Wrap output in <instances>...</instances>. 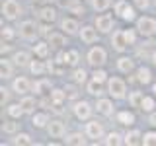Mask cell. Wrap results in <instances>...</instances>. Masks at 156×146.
<instances>
[{"instance_id": "cell-7", "label": "cell", "mask_w": 156, "mask_h": 146, "mask_svg": "<svg viewBox=\"0 0 156 146\" xmlns=\"http://www.w3.org/2000/svg\"><path fill=\"white\" fill-rule=\"evenodd\" d=\"M2 14H4L8 19L18 18V14H20V4L16 2V0H6V2L2 4Z\"/></svg>"}, {"instance_id": "cell-48", "label": "cell", "mask_w": 156, "mask_h": 146, "mask_svg": "<svg viewBox=\"0 0 156 146\" xmlns=\"http://www.w3.org/2000/svg\"><path fill=\"white\" fill-rule=\"evenodd\" d=\"M150 125H154V127H156V113L150 115Z\"/></svg>"}, {"instance_id": "cell-25", "label": "cell", "mask_w": 156, "mask_h": 146, "mask_svg": "<svg viewBox=\"0 0 156 146\" xmlns=\"http://www.w3.org/2000/svg\"><path fill=\"white\" fill-rule=\"evenodd\" d=\"M33 90H35V94H45L47 90H51V82L49 80H39L33 84Z\"/></svg>"}, {"instance_id": "cell-43", "label": "cell", "mask_w": 156, "mask_h": 146, "mask_svg": "<svg viewBox=\"0 0 156 146\" xmlns=\"http://www.w3.org/2000/svg\"><path fill=\"white\" fill-rule=\"evenodd\" d=\"M92 78H94L96 82H100V84H101V82H105V80H107V74H105L104 70H98V68H96L94 74H92Z\"/></svg>"}, {"instance_id": "cell-15", "label": "cell", "mask_w": 156, "mask_h": 146, "mask_svg": "<svg viewBox=\"0 0 156 146\" xmlns=\"http://www.w3.org/2000/svg\"><path fill=\"white\" fill-rule=\"evenodd\" d=\"M96 109H98V113H101V115H111L113 113V105H111L109 99H98Z\"/></svg>"}, {"instance_id": "cell-27", "label": "cell", "mask_w": 156, "mask_h": 146, "mask_svg": "<svg viewBox=\"0 0 156 146\" xmlns=\"http://www.w3.org/2000/svg\"><path fill=\"white\" fill-rule=\"evenodd\" d=\"M117 121H119L121 125H131L135 121V115L129 113V111H121V113L117 115Z\"/></svg>"}, {"instance_id": "cell-29", "label": "cell", "mask_w": 156, "mask_h": 146, "mask_svg": "<svg viewBox=\"0 0 156 146\" xmlns=\"http://www.w3.org/2000/svg\"><path fill=\"white\" fill-rule=\"evenodd\" d=\"M121 142H125L123 138H121V134L119 133H109L107 134V138H105V144H113V146H117V144H121Z\"/></svg>"}, {"instance_id": "cell-31", "label": "cell", "mask_w": 156, "mask_h": 146, "mask_svg": "<svg viewBox=\"0 0 156 146\" xmlns=\"http://www.w3.org/2000/svg\"><path fill=\"white\" fill-rule=\"evenodd\" d=\"M20 103H22V107H23V111H26V113H31L33 107H35V99H33V97H23Z\"/></svg>"}, {"instance_id": "cell-42", "label": "cell", "mask_w": 156, "mask_h": 146, "mask_svg": "<svg viewBox=\"0 0 156 146\" xmlns=\"http://www.w3.org/2000/svg\"><path fill=\"white\" fill-rule=\"evenodd\" d=\"M14 142H16V144H31V136L26 134V133H22V134H18L16 138H14Z\"/></svg>"}, {"instance_id": "cell-5", "label": "cell", "mask_w": 156, "mask_h": 146, "mask_svg": "<svg viewBox=\"0 0 156 146\" xmlns=\"http://www.w3.org/2000/svg\"><path fill=\"white\" fill-rule=\"evenodd\" d=\"M125 92H127V86L121 78H111L109 80V94L113 97H125Z\"/></svg>"}, {"instance_id": "cell-24", "label": "cell", "mask_w": 156, "mask_h": 146, "mask_svg": "<svg viewBox=\"0 0 156 146\" xmlns=\"http://www.w3.org/2000/svg\"><path fill=\"white\" fill-rule=\"evenodd\" d=\"M68 10H70L72 14H76V16H82V14H84V6H82L80 0H70V2H68Z\"/></svg>"}, {"instance_id": "cell-20", "label": "cell", "mask_w": 156, "mask_h": 146, "mask_svg": "<svg viewBox=\"0 0 156 146\" xmlns=\"http://www.w3.org/2000/svg\"><path fill=\"white\" fill-rule=\"evenodd\" d=\"M140 142H143V136H140L139 130H131V133H127L125 144H140Z\"/></svg>"}, {"instance_id": "cell-12", "label": "cell", "mask_w": 156, "mask_h": 146, "mask_svg": "<svg viewBox=\"0 0 156 146\" xmlns=\"http://www.w3.org/2000/svg\"><path fill=\"white\" fill-rule=\"evenodd\" d=\"M58 62H62V64H68V66H76V62H78V53H76V51L61 53V55H58Z\"/></svg>"}, {"instance_id": "cell-39", "label": "cell", "mask_w": 156, "mask_h": 146, "mask_svg": "<svg viewBox=\"0 0 156 146\" xmlns=\"http://www.w3.org/2000/svg\"><path fill=\"white\" fill-rule=\"evenodd\" d=\"M18 129H20V123H14V121H8V123L2 125V130H4V133H16Z\"/></svg>"}, {"instance_id": "cell-17", "label": "cell", "mask_w": 156, "mask_h": 146, "mask_svg": "<svg viewBox=\"0 0 156 146\" xmlns=\"http://www.w3.org/2000/svg\"><path fill=\"white\" fill-rule=\"evenodd\" d=\"M39 18L43 19V22H47V23H53L57 19V12L53 8H49V6H45L41 10V12H39Z\"/></svg>"}, {"instance_id": "cell-49", "label": "cell", "mask_w": 156, "mask_h": 146, "mask_svg": "<svg viewBox=\"0 0 156 146\" xmlns=\"http://www.w3.org/2000/svg\"><path fill=\"white\" fill-rule=\"evenodd\" d=\"M35 4H47V0H33Z\"/></svg>"}, {"instance_id": "cell-32", "label": "cell", "mask_w": 156, "mask_h": 146, "mask_svg": "<svg viewBox=\"0 0 156 146\" xmlns=\"http://www.w3.org/2000/svg\"><path fill=\"white\" fill-rule=\"evenodd\" d=\"M33 125H35V127H45V125H49V117L45 113L33 115Z\"/></svg>"}, {"instance_id": "cell-1", "label": "cell", "mask_w": 156, "mask_h": 146, "mask_svg": "<svg viewBox=\"0 0 156 146\" xmlns=\"http://www.w3.org/2000/svg\"><path fill=\"white\" fill-rule=\"evenodd\" d=\"M107 61V55H105V51L101 47H94V49H90V53H88V62H90L92 66H101L104 62Z\"/></svg>"}, {"instance_id": "cell-46", "label": "cell", "mask_w": 156, "mask_h": 146, "mask_svg": "<svg viewBox=\"0 0 156 146\" xmlns=\"http://www.w3.org/2000/svg\"><path fill=\"white\" fill-rule=\"evenodd\" d=\"M135 4H136V8H140V10L148 8V0H135Z\"/></svg>"}, {"instance_id": "cell-18", "label": "cell", "mask_w": 156, "mask_h": 146, "mask_svg": "<svg viewBox=\"0 0 156 146\" xmlns=\"http://www.w3.org/2000/svg\"><path fill=\"white\" fill-rule=\"evenodd\" d=\"M117 68H119L121 72H131L135 68V62L131 61L129 57H121L119 61H117Z\"/></svg>"}, {"instance_id": "cell-40", "label": "cell", "mask_w": 156, "mask_h": 146, "mask_svg": "<svg viewBox=\"0 0 156 146\" xmlns=\"http://www.w3.org/2000/svg\"><path fill=\"white\" fill-rule=\"evenodd\" d=\"M74 80L78 82V84H84L86 82V78H88V74H86V70H82V68H78V70H74Z\"/></svg>"}, {"instance_id": "cell-10", "label": "cell", "mask_w": 156, "mask_h": 146, "mask_svg": "<svg viewBox=\"0 0 156 146\" xmlns=\"http://www.w3.org/2000/svg\"><path fill=\"white\" fill-rule=\"evenodd\" d=\"M111 45H113L117 51H125V47L129 45L125 31H115V33H113V37H111Z\"/></svg>"}, {"instance_id": "cell-33", "label": "cell", "mask_w": 156, "mask_h": 146, "mask_svg": "<svg viewBox=\"0 0 156 146\" xmlns=\"http://www.w3.org/2000/svg\"><path fill=\"white\" fill-rule=\"evenodd\" d=\"M29 68H31V72H33L35 76H41L43 72H45V66H43L41 61H33L31 64H29Z\"/></svg>"}, {"instance_id": "cell-9", "label": "cell", "mask_w": 156, "mask_h": 146, "mask_svg": "<svg viewBox=\"0 0 156 146\" xmlns=\"http://www.w3.org/2000/svg\"><path fill=\"white\" fill-rule=\"evenodd\" d=\"M101 134H104V127H101V123L90 121V123L86 125V136L88 138H101Z\"/></svg>"}, {"instance_id": "cell-4", "label": "cell", "mask_w": 156, "mask_h": 146, "mask_svg": "<svg viewBox=\"0 0 156 146\" xmlns=\"http://www.w3.org/2000/svg\"><path fill=\"white\" fill-rule=\"evenodd\" d=\"M115 14H119L123 19L127 22H131V19H135V10L129 6V2H125V0H119V2L115 4Z\"/></svg>"}, {"instance_id": "cell-6", "label": "cell", "mask_w": 156, "mask_h": 146, "mask_svg": "<svg viewBox=\"0 0 156 146\" xmlns=\"http://www.w3.org/2000/svg\"><path fill=\"white\" fill-rule=\"evenodd\" d=\"M111 27H113V18H111L109 14H104V16L96 18V29L98 31L107 33V31H111Z\"/></svg>"}, {"instance_id": "cell-8", "label": "cell", "mask_w": 156, "mask_h": 146, "mask_svg": "<svg viewBox=\"0 0 156 146\" xmlns=\"http://www.w3.org/2000/svg\"><path fill=\"white\" fill-rule=\"evenodd\" d=\"M72 111H74V115L78 117V119H88V117L92 115V107H90V103L88 101H78V103L72 107Z\"/></svg>"}, {"instance_id": "cell-36", "label": "cell", "mask_w": 156, "mask_h": 146, "mask_svg": "<svg viewBox=\"0 0 156 146\" xmlns=\"http://www.w3.org/2000/svg\"><path fill=\"white\" fill-rule=\"evenodd\" d=\"M84 142H86V140L82 138V134H78V133L66 136V144H84Z\"/></svg>"}, {"instance_id": "cell-26", "label": "cell", "mask_w": 156, "mask_h": 146, "mask_svg": "<svg viewBox=\"0 0 156 146\" xmlns=\"http://www.w3.org/2000/svg\"><path fill=\"white\" fill-rule=\"evenodd\" d=\"M14 62H16L18 66H26L27 62H29V55H27L26 51H20V53L14 55Z\"/></svg>"}, {"instance_id": "cell-47", "label": "cell", "mask_w": 156, "mask_h": 146, "mask_svg": "<svg viewBox=\"0 0 156 146\" xmlns=\"http://www.w3.org/2000/svg\"><path fill=\"white\" fill-rule=\"evenodd\" d=\"M125 35H127V41H129V43H135V31H133V29L125 31Z\"/></svg>"}, {"instance_id": "cell-22", "label": "cell", "mask_w": 156, "mask_h": 146, "mask_svg": "<svg viewBox=\"0 0 156 146\" xmlns=\"http://www.w3.org/2000/svg\"><path fill=\"white\" fill-rule=\"evenodd\" d=\"M51 99H53V103H55V105H61L62 101L66 99V92L65 90H53L51 92Z\"/></svg>"}, {"instance_id": "cell-50", "label": "cell", "mask_w": 156, "mask_h": 146, "mask_svg": "<svg viewBox=\"0 0 156 146\" xmlns=\"http://www.w3.org/2000/svg\"><path fill=\"white\" fill-rule=\"evenodd\" d=\"M152 61H154V66H156V51H154V55H152Z\"/></svg>"}, {"instance_id": "cell-30", "label": "cell", "mask_w": 156, "mask_h": 146, "mask_svg": "<svg viewBox=\"0 0 156 146\" xmlns=\"http://www.w3.org/2000/svg\"><path fill=\"white\" fill-rule=\"evenodd\" d=\"M111 0H92V6H94V10H98V12H104V10L109 8Z\"/></svg>"}, {"instance_id": "cell-28", "label": "cell", "mask_w": 156, "mask_h": 146, "mask_svg": "<svg viewBox=\"0 0 156 146\" xmlns=\"http://www.w3.org/2000/svg\"><path fill=\"white\" fill-rule=\"evenodd\" d=\"M33 51H35V55H37V57L45 58V57L49 55V45H47V43H37V45L33 47Z\"/></svg>"}, {"instance_id": "cell-23", "label": "cell", "mask_w": 156, "mask_h": 146, "mask_svg": "<svg viewBox=\"0 0 156 146\" xmlns=\"http://www.w3.org/2000/svg\"><path fill=\"white\" fill-rule=\"evenodd\" d=\"M49 45L51 47H62L65 45V37L61 33H49Z\"/></svg>"}, {"instance_id": "cell-11", "label": "cell", "mask_w": 156, "mask_h": 146, "mask_svg": "<svg viewBox=\"0 0 156 146\" xmlns=\"http://www.w3.org/2000/svg\"><path fill=\"white\" fill-rule=\"evenodd\" d=\"M47 130H49V134H51L53 138H61V136L65 134V125H62L61 121H49Z\"/></svg>"}, {"instance_id": "cell-35", "label": "cell", "mask_w": 156, "mask_h": 146, "mask_svg": "<svg viewBox=\"0 0 156 146\" xmlns=\"http://www.w3.org/2000/svg\"><path fill=\"white\" fill-rule=\"evenodd\" d=\"M143 94H140V92H133V94H131V97H129V101H131V105L133 107H140V103H143Z\"/></svg>"}, {"instance_id": "cell-13", "label": "cell", "mask_w": 156, "mask_h": 146, "mask_svg": "<svg viewBox=\"0 0 156 146\" xmlns=\"http://www.w3.org/2000/svg\"><path fill=\"white\" fill-rule=\"evenodd\" d=\"M29 88H31V84H29L27 78H16L14 80V92L16 94H26V92H29Z\"/></svg>"}, {"instance_id": "cell-2", "label": "cell", "mask_w": 156, "mask_h": 146, "mask_svg": "<svg viewBox=\"0 0 156 146\" xmlns=\"http://www.w3.org/2000/svg\"><path fill=\"white\" fill-rule=\"evenodd\" d=\"M39 27L35 26V22H31V19H27V22H23L22 26H20V35L23 39H35L39 35Z\"/></svg>"}, {"instance_id": "cell-45", "label": "cell", "mask_w": 156, "mask_h": 146, "mask_svg": "<svg viewBox=\"0 0 156 146\" xmlns=\"http://www.w3.org/2000/svg\"><path fill=\"white\" fill-rule=\"evenodd\" d=\"M12 37H14V31H12V27H4V29H2V39H6V41H10Z\"/></svg>"}, {"instance_id": "cell-21", "label": "cell", "mask_w": 156, "mask_h": 146, "mask_svg": "<svg viewBox=\"0 0 156 146\" xmlns=\"http://www.w3.org/2000/svg\"><path fill=\"white\" fill-rule=\"evenodd\" d=\"M23 113H26V111H23L22 103H12V105H8V115H10V117H14V119L22 117Z\"/></svg>"}, {"instance_id": "cell-34", "label": "cell", "mask_w": 156, "mask_h": 146, "mask_svg": "<svg viewBox=\"0 0 156 146\" xmlns=\"http://www.w3.org/2000/svg\"><path fill=\"white\" fill-rule=\"evenodd\" d=\"M0 72H2V78H10V76H12V64H10L6 58H2V64H0Z\"/></svg>"}, {"instance_id": "cell-44", "label": "cell", "mask_w": 156, "mask_h": 146, "mask_svg": "<svg viewBox=\"0 0 156 146\" xmlns=\"http://www.w3.org/2000/svg\"><path fill=\"white\" fill-rule=\"evenodd\" d=\"M65 92H66V97H68V99H76V97H78V90H76L74 86H66Z\"/></svg>"}, {"instance_id": "cell-51", "label": "cell", "mask_w": 156, "mask_h": 146, "mask_svg": "<svg viewBox=\"0 0 156 146\" xmlns=\"http://www.w3.org/2000/svg\"><path fill=\"white\" fill-rule=\"evenodd\" d=\"M152 92H154V96H156V84H154V88H152Z\"/></svg>"}, {"instance_id": "cell-37", "label": "cell", "mask_w": 156, "mask_h": 146, "mask_svg": "<svg viewBox=\"0 0 156 146\" xmlns=\"http://www.w3.org/2000/svg\"><path fill=\"white\" fill-rule=\"evenodd\" d=\"M143 144L144 146H156V133H146L143 136Z\"/></svg>"}, {"instance_id": "cell-41", "label": "cell", "mask_w": 156, "mask_h": 146, "mask_svg": "<svg viewBox=\"0 0 156 146\" xmlns=\"http://www.w3.org/2000/svg\"><path fill=\"white\" fill-rule=\"evenodd\" d=\"M140 109H144V111H152V109H154V99H152V97H143Z\"/></svg>"}, {"instance_id": "cell-19", "label": "cell", "mask_w": 156, "mask_h": 146, "mask_svg": "<svg viewBox=\"0 0 156 146\" xmlns=\"http://www.w3.org/2000/svg\"><path fill=\"white\" fill-rule=\"evenodd\" d=\"M150 78H152V74H150V70H148V68L140 66L139 70H136V80H139L140 84H148V82H150Z\"/></svg>"}, {"instance_id": "cell-16", "label": "cell", "mask_w": 156, "mask_h": 146, "mask_svg": "<svg viewBox=\"0 0 156 146\" xmlns=\"http://www.w3.org/2000/svg\"><path fill=\"white\" fill-rule=\"evenodd\" d=\"M80 37H82V41H84V43H94L96 39H98V33H96L94 27H82Z\"/></svg>"}, {"instance_id": "cell-38", "label": "cell", "mask_w": 156, "mask_h": 146, "mask_svg": "<svg viewBox=\"0 0 156 146\" xmlns=\"http://www.w3.org/2000/svg\"><path fill=\"white\" fill-rule=\"evenodd\" d=\"M88 94H92V96H100V94H101V90H100V82L92 80L90 84H88Z\"/></svg>"}, {"instance_id": "cell-3", "label": "cell", "mask_w": 156, "mask_h": 146, "mask_svg": "<svg viewBox=\"0 0 156 146\" xmlns=\"http://www.w3.org/2000/svg\"><path fill=\"white\" fill-rule=\"evenodd\" d=\"M136 29H139L143 35L150 37V35H154V31H156V22L152 18H140L139 23H136Z\"/></svg>"}, {"instance_id": "cell-14", "label": "cell", "mask_w": 156, "mask_h": 146, "mask_svg": "<svg viewBox=\"0 0 156 146\" xmlns=\"http://www.w3.org/2000/svg\"><path fill=\"white\" fill-rule=\"evenodd\" d=\"M61 27L65 29L68 35H72V33H76L78 29H80V27H78V22H76V19H72V18H65L61 22Z\"/></svg>"}]
</instances>
